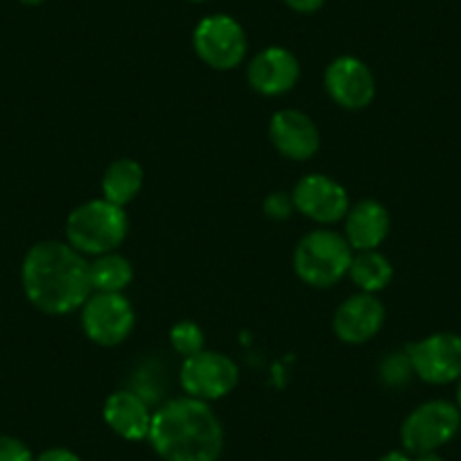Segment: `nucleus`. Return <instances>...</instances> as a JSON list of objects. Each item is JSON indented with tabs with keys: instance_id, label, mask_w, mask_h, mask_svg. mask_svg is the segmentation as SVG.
Returning a JSON list of instances; mask_svg holds the SVG:
<instances>
[{
	"instance_id": "obj_20",
	"label": "nucleus",
	"mask_w": 461,
	"mask_h": 461,
	"mask_svg": "<svg viewBox=\"0 0 461 461\" xmlns=\"http://www.w3.org/2000/svg\"><path fill=\"white\" fill-rule=\"evenodd\" d=\"M203 330L194 321H181L176 326H172L170 330V344L179 356L190 357L197 356L203 351Z\"/></svg>"
},
{
	"instance_id": "obj_28",
	"label": "nucleus",
	"mask_w": 461,
	"mask_h": 461,
	"mask_svg": "<svg viewBox=\"0 0 461 461\" xmlns=\"http://www.w3.org/2000/svg\"><path fill=\"white\" fill-rule=\"evenodd\" d=\"M456 407H459L461 411V378L456 380Z\"/></svg>"
},
{
	"instance_id": "obj_3",
	"label": "nucleus",
	"mask_w": 461,
	"mask_h": 461,
	"mask_svg": "<svg viewBox=\"0 0 461 461\" xmlns=\"http://www.w3.org/2000/svg\"><path fill=\"white\" fill-rule=\"evenodd\" d=\"M130 230L125 208L102 199L75 208L66 221V238L73 249L82 256L111 254L122 245Z\"/></svg>"
},
{
	"instance_id": "obj_27",
	"label": "nucleus",
	"mask_w": 461,
	"mask_h": 461,
	"mask_svg": "<svg viewBox=\"0 0 461 461\" xmlns=\"http://www.w3.org/2000/svg\"><path fill=\"white\" fill-rule=\"evenodd\" d=\"M414 461H446L438 452H423V455H416Z\"/></svg>"
},
{
	"instance_id": "obj_19",
	"label": "nucleus",
	"mask_w": 461,
	"mask_h": 461,
	"mask_svg": "<svg viewBox=\"0 0 461 461\" xmlns=\"http://www.w3.org/2000/svg\"><path fill=\"white\" fill-rule=\"evenodd\" d=\"M348 276L353 278L357 287L366 294H375V292L384 290L393 278V265L389 263L387 256L378 254V251H357L353 256V263L348 267Z\"/></svg>"
},
{
	"instance_id": "obj_26",
	"label": "nucleus",
	"mask_w": 461,
	"mask_h": 461,
	"mask_svg": "<svg viewBox=\"0 0 461 461\" xmlns=\"http://www.w3.org/2000/svg\"><path fill=\"white\" fill-rule=\"evenodd\" d=\"M378 461H411V459H410V455H407V452L392 450V452H387V455L380 456Z\"/></svg>"
},
{
	"instance_id": "obj_14",
	"label": "nucleus",
	"mask_w": 461,
	"mask_h": 461,
	"mask_svg": "<svg viewBox=\"0 0 461 461\" xmlns=\"http://www.w3.org/2000/svg\"><path fill=\"white\" fill-rule=\"evenodd\" d=\"M384 323V305L375 299V294L348 296L337 308L332 319V330L344 344H365L380 332Z\"/></svg>"
},
{
	"instance_id": "obj_6",
	"label": "nucleus",
	"mask_w": 461,
	"mask_h": 461,
	"mask_svg": "<svg viewBox=\"0 0 461 461\" xmlns=\"http://www.w3.org/2000/svg\"><path fill=\"white\" fill-rule=\"evenodd\" d=\"M193 46L206 66L215 70H230L245 61L247 34L236 19L226 14H212L197 23Z\"/></svg>"
},
{
	"instance_id": "obj_8",
	"label": "nucleus",
	"mask_w": 461,
	"mask_h": 461,
	"mask_svg": "<svg viewBox=\"0 0 461 461\" xmlns=\"http://www.w3.org/2000/svg\"><path fill=\"white\" fill-rule=\"evenodd\" d=\"M411 369L416 378L428 384H450L461 378V335L434 332L407 344Z\"/></svg>"
},
{
	"instance_id": "obj_18",
	"label": "nucleus",
	"mask_w": 461,
	"mask_h": 461,
	"mask_svg": "<svg viewBox=\"0 0 461 461\" xmlns=\"http://www.w3.org/2000/svg\"><path fill=\"white\" fill-rule=\"evenodd\" d=\"M88 278H91L93 292H104V294H122L127 285L134 278V267L130 260L121 254H102L95 256L88 265Z\"/></svg>"
},
{
	"instance_id": "obj_16",
	"label": "nucleus",
	"mask_w": 461,
	"mask_h": 461,
	"mask_svg": "<svg viewBox=\"0 0 461 461\" xmlns=\"http://www.w3.org/2000/svg\"><path fill=\"white\" fill-rule=\"evenodd\" d=\"M104 423L113 429L118 437L127 441H143L152 429V416L148 402L134 392H113L104 401Z\"/></svg>"
},
{
	"instance_id": "obj_21",
	"label": "nucleus",
	"mask_w": 461,
	"mask_h": 461,
	"mask_svg": "<svg viewBox=\"0 0 461 461\" xmlns=\"http://www.w3.org/2000/svg\"><path fill=\"white\" fill-rule=\"evenodd\" d=\"M380 375H383V380L389 384V387H402V384L410 383L411 375H414V369H411V362H410V356H407V351L392 353V356L383 362Z\"/></svg>"
},
{
	"instance_id": "obj_1",
	"label": "nucleus",
	"mask_w": 461,
	"mask_h": 461,
	"mask_svg": "<svg viewBox=\"0 0 461 461\" xmlns=\"http://www.w3.org/2000/svg\"><path fill=\"white\" fill-rule=\"evenodd\" d=\"M21 283L30 303L46 314L82 310L93 294L86 258L68 242L43 240L30 247L21 267Z\"/></svg>"
},
{
	"instance_id": "obj_29",
	"label": "nucleus",
	"mask_w": 461,
	"mask_h": 461,
	"mask_svg": "<svg viewBox=\"0 0 461 461\" xmlns=\"http://www.w3.org/2000/svg\"><path fill=\"white\" fill-rule=\"evenodd\" d=\"M21 3H25V5H41V3H46V0H21Z\"/></svg>"
},
{
	"instance_id": "obj_12",
	"label": "nucleus",
	"mask_w": 461,
	"mask_h": 461,
	"mask_svg": "<svg viewBox=\"0 0 461 461\" xmlns=\"http://www.w3.org/2000/svg\"><path fill=\"white\" fill-rule=\"evenodd\" d=\"M272 145L292 161H308L319 152L321 136L308 113L296 109H281L269 122Z\"/></svg>"
},
{
	"instance_id": "obj_23",
	"label": "nucleus",
	"mask_w": 461,
	"mask_h": 461,
	"mask_svg": "<svg viewBox=\"0 0 461 461\" xmlns=\"http://www.w3.org/2000/svg\"><path fill=\"white\" fill-rule=\"evenodd\" d=\"M292 208H294V202H292V197H285L283 193H274L272 197H267V202H265V212H267L269 217H274V220H285V217L290 215Z\"/></svg>"
},
{
	"instance_id": "obj_7",
	"label": "nucleus",
	"mask_w": 461,
	"mask_h": 461,
	"mask_svg": "<svg viewBox=\"0 0 461 461\" xmlns=\"http://www.w3.org/2000/svg\"><path fill=\"white\" fill-rule=\"evenodd\" d=\"M240 380L238 365L224 353L202 351L197 356L185 357L179 371L181 389L190 398L211 402L229 396Z\"/></svg>"
},
{
	"instance_id": "obj_5",
	"label": "nucleus",
	"mask_w": 461,
	"mask_h": 461,
	"mask_svg": "<svg viewBox=\"0 0 461 461\" xmlns=\"http://www.w3.org/2000/svg\"><path fill=\"white\" fill-rule=\"evenodd\" d=\"M459 429L461 411L456 402L428 401L402 420L401 441L407 455H423L450 443Z\"/></svg>"
},
{
	"instance_id": "obj_13",
	"label": "nucleus",
	"mask_w": 461,
	"mask_h": 461,
	"mask_svg": "<svg viewBox=\"0 0 461 461\" xmlns=\"http://www.w3.org/2000/svg\"><path fill=\"white\" fill-rule=\"evenodd\" d=\"M301 66L299 59L292 55L285 48H265L260 50L254 59L249 61V68H247V79H249V86L256 93L267 97L283 95V93L292 91L299 82Z\"/></svg>"
},
{
	"instance_id": "obj_2",
	"label": "nucleus",
	"mask_w": 461,
	"mask_h": 461,
	"mask_svg": "<svg viewBox=\"0 0 461 461\" xmlns=\"http://www.w3.org/2000/svg\"><path fill=\"white\" fill-rule=\"evenodd\" d=\"M148 441L163 461H217L224 429L208 402L185 396L154 411Z\"/></svg>"
},
{
	"instance_id": "obj_15",
	"label": "nucleus",
	"mask_w": 461,
	"mask_h": 461,
	"mask_svg": "<svg viewBox=\"0 0 461 461\" xmlns=\"http://www.w3.org/2000/svg\"><path fill=\"white\" fill-rule=\"evenodd\" d=\"M344 233L346 240L357 251H374L378 249L389 236L392 229V217L389 211L375 199H362L356 206L346 212Z\"/></svg>"
},
{
	"instance_id": "obj_17",
	"label": "nucleus",
	"mask_w": 461,
	"mask_h": 461,
	"mask_svg": "<svg viewBox=\"0 0 461 461\" xmlns=\"http://www.w3.org/2000/svg\"><path fill=\"white\" fill-rule=\"evenodd\" d=\"M143 188V167L134 158H118L102 176V194L106 202L125 208Z\"/></svg>"
},
{
	"instance_id": "obj_11",
	"label": "nucleus",
	"mask_w": 461,
	"mask_h": 461,
	"mask_svg": "<svg viewBox=\"0 0 461 461\" xmlns=\"http://www.w3.org/2000/svg\"><path fill=\"white\" fill-rule=\"evenodd\" d=\"M292 202L299 212L319 224H335L344 220L351 203L344 185L326 175H308L294 185Z\"/></svg>"
},
{
	"instance_id": "obj_24",
	"label": "nucleus",
	"mask_w": 461,
	"mask_h": 461,
	"mask_svg": "<svg viewBox=\"0 0 461 461\" xmlns=\"http://www.w3.org/2000/svg\"><path fill=\"white\" fill-rule=\"evenodd\" d=\"M34 461H82L73 450L68 447H50V450L41 452Z\"/></svg>"
},
{
	"instance_id": "obj_25",
	"label": "nucleus",
	"mask_w": 461,
	"mask_h": 461,
	"mask_svg": "<svg viewBox=\"0 0 461 461\" xmlns=\"http://www.w3.org/2000/svg\"><path fill=\"white\" fill-rule=\"evenodd\" d=\"M290 10L301 12V14H312V12L321 10V5L326 0H283Z\"/></svg>"
},
{
	"instance_id": "obj_4",
	"label": "nucleus",
	"mask_w": 461,
	"mask_h": 461,
	"mask_svg": "<svg viewBox=\"0 0 461 461\" xmlns=\"http://www.w3.org/2000/svg\"><path fill=\"white\" fill-rule=\"evenodd\" d=\"M353 247L332 229L310 230L294 249V272L312 287H332L348 274Z\"/></svg>"
},
{
	"instance_id": "obj_10",
	"label": "nucleus",
	"mask_w": 461,
	"mask_h": 461,
	"mask_svg": "<svg viewBox=\"0 0 461 461\" xmlns=\"http://www.w3.org/2000/svg\"><path fill=\"white\" fill-rule=\"evenodd\" d=\"M323 84L335 104L344 109H365L375 97V77L357 57H337L323 75Z\"/></svg>"
},
{
	"instance_id": "obj_9",
	"label": "nucleus",
	"mask_w": 461,
	"mask_h": 461,
	"mask_svg": "<svg viewBox=\"0 0 461 461\" xmlns=\"http://www.w3.org/2000/svg\"><path fill=\"white\" fill-rule=\"evenodd\" d=\"M136 312L122 294L93 292L82 305V328L100 346H118L131 335Z\"/></svg>"
},
{
	"instance_id": "obj_22",
	"label": "nucleus",
	"mask_w": 461,
	"mask_h": 461,
	"mask_svg": "<svg viewBox=\"0 0 461 461\" xmlns=\"http://www.w3.org/2000/svg\"><path fill=\"white\" fill-rule=\"evenodd\" d=\"M0 461H34V456L23 441L0 434Z\"/></svg>"
},
{
	"instance_id": "obj_30",
	"label": "nucleus",
	"mask_w": 461,
	"mask_h": 461,
	"mask_svg": "<svg viewBox=\"0 0 461 461\" xmlns=\"http://www.w3.org/2000/svg\"><path fill=\"white\" fill-rule=\"evenodd\" d=\"M190 3H203V0H190Z\"/></svg>"
}]
</instances>
